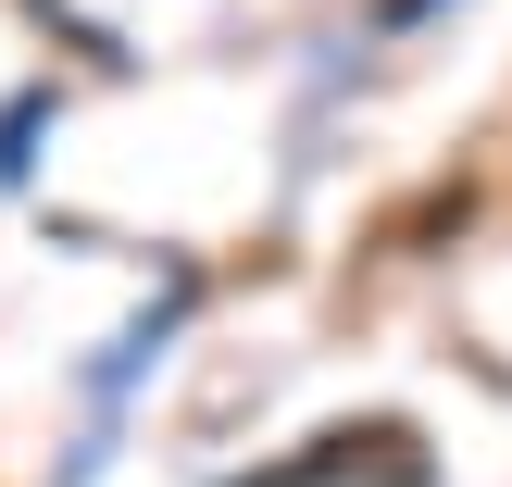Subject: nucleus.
<instances>
[{"label": "nucleus", "instance_id": "obj_1", "mask_svg": "<svg viewBox=\"0 0 512 487\" xmlns=\"http://www.w3.org/2000/svg\"><path fill=\"white\" fill-rule=\"evenodd\" d=\"M225 487H438L413 425H338V438H313L300 463H263V475H225Z\"/></svg>", "mask_w": 512, "mask_h": 487}]
</instances>
